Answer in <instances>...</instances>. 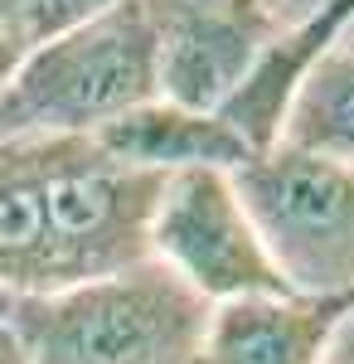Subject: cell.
<instances>
[{"label": "cell", "mask_w": 354, "mask_h": 364, "mask_svg": "<svg viewBox=\"0 0 354 364\" xmlns=\"http://www.w3.org/2000/svg\"><path fill=\"white\" fill-rule=\"evenodd\" d=\"M161 175L97 141H0V291L25 301L146 262Z\"/></svg>", "instance_id": "1"}, {"label": "cell", "mask_w": 354, "mask_h": 364, "mask_svg": "<svg viewBox=\"0 0 354 364\" xmlns=\"http://www.w3.org/2000/svg\"><path fill=\"white\" fill-rule=\"evenodd\" d=\"M161 97L146 0L34 44L0 92V141H87Z\"/></svg>", "instance_id": "2"}, {"label": "cell", "mask_w": 354, "mask_h": 364, "mask_svg": "<svg viewBox=\"0 0 354 364\" xmlns=\"http://www.w3.org/2000/svg\"><path fill=\"white\" fill-rule=\"evenodd\" d=\"M209 311L146 257L112 277L15 301L10 326L29 364H194Z\"/></svg>", "instance_id": "3"}, {"label": "cell", "mask_w": 354, "mask_h": 364, "mask_svg": "<svg viewBox=\"0 0 354 364\" xmlns=\"http://www.w3.org/2000/svg\"><path fill=\"white\" fill-rule=\"evenodd\" d=\"M281 282L301 296H354V170L272 146L233 170Z\"/></svg>", "instance_id": "4"}, {"label": "cell", "mask_w": 354, "mask_h": 364, "mask_svg": "<svg viewBox=\"0 0 354 364\" xmlns=\"http://www.w3.org/2000/svg\"><path fill=\"white\" fill-rule=\"evenodd\" d=\"M146 248L151 262H161L170 277H180L209 306L291 291L238 195L233 170L165 175L151 209Z\"/></svg>", "instance_id": "5"}, {"label": "cell", "mask_w": 354, "mask_h": 364, "mask_svg": "<svg viewBox=\"0 0 354 364\" xmlns=\"http://www.w3.org/2000/svg\"><path fill=\"white\" fill-rule=\"evenodd\" d=\"M156 29L161 97L190 112H223L277 25L252 0H146Z\"/></svg>", "instance_id": "6"}, {"label": "cell", "mask_w": 354, "mask_h": 364, "mask_svg": "<svg viewBox=\"0 0 354 364\" xmlns=\"http://www.w3.org/2000/svg\"><path fill=\"white\" fill-rule=\"evenodd\" d=\"M354 296H243L209 311L194 364H326L330 336Z\"/></svg>", "instance_id": "7"}, {"label": "cell", "mask_w": 354, "mask_h": 364, "mask_svg": "<svg viewBox=\"0 0 354 364\" xmlns=\"http://www.w3.org/2000/svg\"><path fill=\"white\" fill-rule=\"evenodd\" d=\"M92 141L127 170L161 175V180L180 170H238L243 161H252L247 141L218 112H190L165 97L102 127Z\"/></svg>", "instance_id": "8"}, {"label": "cell", "mask_w": 354, "mask_h": 364, "mask_svg": "<svg viewBox=\"0 0 354 364\" xmlns=\"http://www.w3.org/2000/svg\"><path fill=\"white\" fill-rule=\"evenodd\" d=\"M306 156H326L354 170V58L345 49H330L306 83L296 87L286 122H281V141Z\"/></svg>", "instance_id": "9"}, {"label": "cell", "mask_w": 354, "mask_h": 364, "mask_svg": "<svg viewBox=\"0 0 354 364\" xmlns=\"http://www.w3.org/2000/svg\"><path fill=\"white\" fill-rule=\"evenodd\" d=\"M15 5H20V25H25L29 49H34V44L68 34V29L87 25V20L107 15L117 5H127V0H15Z\"/></svg>", "instance_id": "10"}, {"label": "cell", "mask_w": 354, "mask_h": 364, "mask_svg": "<svg viewBox=\"0 0 354 364\" xmlns=\"http://www.w3.org/2000/svg\"><path fill=\"white\" fill-rule=\"evenodd\" d=\"M25 54H29V39H25V25H20V5L0 0V92L15 78V68H20Z\"/></svg>", "instance_id": "11"}, {"label": "cell", "mask_w": 354, "mask_h": 364, "mask_svg": "<svg viewBox=\"0 0 354 364\" xmlns=\"http://www.w3.org/2000/svg\"><path fill=\"white\" fill-rule=\"evenodd\" d=\"M252 5H257L277 29H296V25H306V20H316L321 10H330L335 0H252Z\"/></svg>", "instance_id": "12"}, {"label": "cell", "mask_w": 354, "mask_h": 364, "mask_svg": "<svg viewBox=\"0 0 354 364\" xmlns=\"http://www.w3.org/2000/svg\"><path fill=\"white\" fill-rule=\"evenodd\" d=\"M326 364H354V306L340 316V326H335V336H330Z\"/></svg>", "instance_id": "13"}, {"label": "cell", "mask_w": 354, "mask_h": 364, "mask_svg": "<svg viewBox=\"0 0 354 364\" xmlns=\"http://www.w3.org/2000/svg\"><path fill=\"white\" fill-rule=\"evenodd\" d=\"M0 364H29L25 345H20V336H15V326H10V316L0 321Z\"/></svg>", "instance_id": "14"}, {"label": "cell", "mask_w": 354, "mask_h": 364, "mask_svg": "<svg viewBox=\"0 0 354 364\" xmlns=\"http://www.w3.org/2000/svg\"><path fill=\"white\" fill-rule=\"evenodd\" d=\"M335 49H345V54L354 58V20H350V29H345V34H340V44H335Z\"/></svg>", "instance_id": "15"}, {"label": "cell", "mask_w": 354, "mask_h": 364, "mask_svg": "<svg viewBox=\"0 0 354 364\" xmlns=\"http://www.w3.org/2000/svg\"><path fill=\"white\" fill-rule=\"evenodd\" d=\"M10 306H15V296H5V291H0V321L10 316Z\"/></svg>", "instance_id": "16"}]
</instances>
